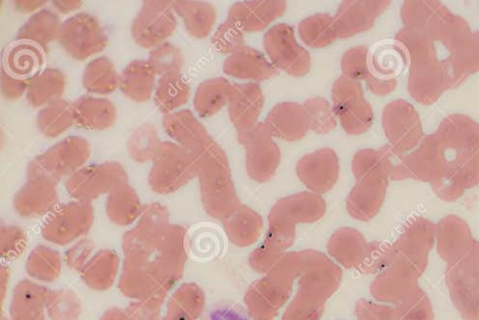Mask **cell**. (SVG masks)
<instances>
[{"mask_svg":"<svg viewBox=\"0 0 479 320\" xmlns=\"http://www.w3.org/2000/svg\"><path fill=\"white\" fill-rule=\"evenodd\" d=\"M405 53L396 43L378 44L368 56V67L379 79H389L398 76L405 66Z\"/></svg>","mask_w":479,"mask_h":320,"instance_id":"6da1fadb","label":"cell"},{"mask_svg":"<svg viewBox=\"0 0 479 320\" xmlns=\"http://www.w3.org/2000/svg\"><path fill=\"white\" fill-rule=\"evenodd\" d=\"M210 320H248L244 309L236 305H224L212 312Z\"/></svg>","mask_w":479,"mask_h":320,"instance_id":"7a4b0ae2","label":"cell"}]
</instances>
